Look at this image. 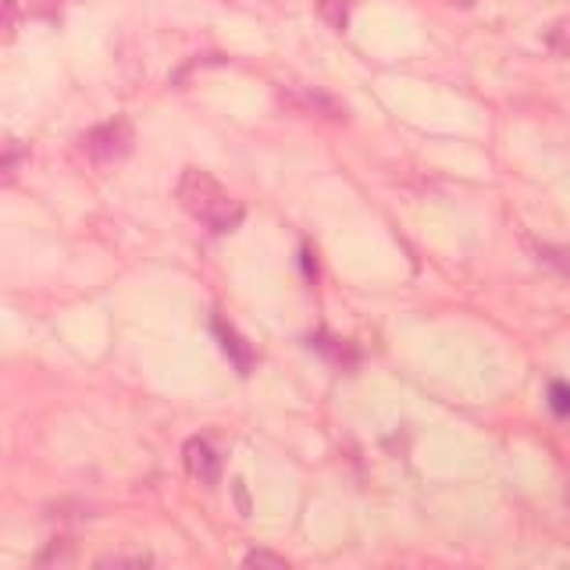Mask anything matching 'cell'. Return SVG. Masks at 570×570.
<instances>
[{"label": "cell", "instance_id": "1", "mask_svg": "<svg viewBox=\"0 0 570 570\" xmlns=\"http://www.w3.org/2000/svg\"><path fill=\"white\" fill-rule=\"evenodd\" d=\"M176 200L189 218H197L211 232H232L243 221V208L229 197V189L200 168L182 171V179L176 186Z\"/></svg>", "mask_w": 570, "mask_h": 570}, {"label": "cell", "instance_id": "2", "mask_svg": "<svg viewBox=\"0 0 570 570\" xmlns=\"http://www.w3.org/2000/svg\"><path fill=\"white\" fill-rule=\"evenodd\" d=\"M133 139H136L133 125L125 118H115V122H104V125H97V129L83 133L78 150H83L93 165H115L133 150Z\"/></svg>", "mask_w": 570, "mask_h": 570}, {"label": "cell", "instance_id": "3", "mask_svg": "<svg viewBox=\"0 0 570 570\" xmlns=\"http://www.w3.org/2000/svg\"><path fill=\"white\" fill-rule=\"evenodd\" d=\"M182 456H186V471L193 474L200 485H208V488L218 485V478H221V456H218V450L211 446L208 439H189Z\"/></svg>", "mask_w": 570, "mask_h": 570}, {"label": "cell", "instance_id": "4", "mask_svg": "<svg viewBox=\"0 0 570 570\" xmlns=\"http://www.w3.org/2000/svg\"><path fill=\"white\" fill-rule=\"evenodd\" d=\"M29 165V142L14 136H0V186H11Z\"/></svg>", "mask_w": 570, "mask_h": 570}, {"label": "cell", "instance_id": "5", "mask_svg": "<svg viewBox=\"0 0 570 570\" xmlns=\"http://www.w3.org/2000/svg\"><path fill=\"white\" fill-rule=\"evenodd\" d=\"M293 101L304 107V110H314V115H325V118H342L346 110H342V104L336 101V97H328V93H321V89H310V86H299L296 93H293Z\"/></svg>", "mask_w": 570, "mask_h": 570}, {"label": "cell", "instance_id": "6", "mask_svg": "<svg viewBox=\"0 0 570 570\" xmlns=\"http://www.w3.org/2000/svg\"><path fill=\"white\" fill-rule=\"evenodd\" d=\"M214 331H218V339H221V346H225V353L232 357L235 368H240L243 374H250V368H253V350H250V346L240 336H235V331L221 318H214Z\"/></svg>", "mask_w": 570, "mask_h": 570}, {"label": "cell", "instance_id": "7", "mask_svg": "<svg viewBox=\"0 0 570 570\" xmlns=\"http://www.w3.org/2000/svg\"><path fill=\"white\" fill-rule=\"evenodd\" d=\"M310 346L318 353H325L331 363H336V368H350V363L357 360V353L350 350V342H342V339H331V336H314L310 339Z\"/></svg>", "mask_w": 570, "mask_h": 570}, {"label": "cell", "instance_id": "8", "mask_svg": "<svg viewBox=\"0 0 570 570\" xmlns=\"http://www.w3.org/2000/svg\"><path fill=\"white\" fill-rule=\"evenodd\" d=\"M535 257L542 261L546 267H552L557 275L570 278V250L567 246H549V243H538L535 246Z\"/></svg>", "mask_w": 570, "mask_h": 570}, {"label": "cell", "instance_id": "9", "mask_svg": "<svg viewBox=\"0 0 570 570\" xmlns=\"http://www.w3.org/2000/svg\"><path fill=\"white\" fill-rule=\"evenodd\" d=\"M546 46L552 54H560V57H570V14H563V19H557L549 25V33H546Z\"/></svg>", "mask_w": 570, "mask_h": 570}, {"label": "cell", "instance_id": "10", "mask_svg": "<svg viewBox=\"0 0 570 570\" xmlns=\"http://www.w3.org/2000/svg\"><path fill=\"white\" fill-rule=\"evenodd\" d=\"M19 22H22V11L14 0H0V43H11L19 36Z\"/></svg>", "mask_w": 570, "mask_h": 570}, {"label": "cell", "instance_id": "11", "mask_svg": "<svg viewBox=\"0 0 570 570\" xmlns=\"http://www.w3.org/2000/svg\"><path fill=\"white\" fill-rule=\"evenodd\" d=\"M246 570H289V560L278 557L272 549H253L250 557L243 560Z\"/></svg>", "mask_w": 570, "mask_h": 570}, {"label": "cell", "instance_id": "12", "mask_svg": "<svg viewBox=\"0 0 570 570\" xmlns=\"http://www.w3.org/2000/svg\"><path fill=\"white\" fill-rule=\"evenodd\" d=\"M318 8L328 19V25L342 33V29H346V0H318Z\"/></svg>", "mask_w": 570, "mask_h": 570}, {"label": "cell", "instance_id": "13", "mask_svg": "<svg viewBox=\"0 0 570 570\" xmlns=\"http://www.w3.org/2000/svg\"><path fill=\"white\" fill-rule=\"evenodd\" d=\"M549 407L557 410L560 418H570V386L567 382H552L549 386Z\"/></svg>", "mask_w": 570, "mask_h": 570}, {"label": "cell", "instance_id": "14", "mask_svg": "<svg viewBox=\"0 0 570 570\" xmlns=\"http://www.w3.org/2000/svg\"><path fill=\"white\" fill-rule=\"evenodd\" d=\"M101 567H150V557H110L101 560Z\"/></svg>", "mask_w": 570, "mask_h": 570}, {"label": "cell", "instance_id": "15", "mask_svg": "<svg viewBox=\"0 0 570 570\" xmlns=\"http://www.w3.org/2000/svg\"><path fill=\"white\" fill-rule=\"evenodd\" d=\"M232 496L240 499V510H243V517H250V499H246V488H243V482H235Z\"/></svg>", "mask_w": 570, "mask_h": 570}]
</instances>
